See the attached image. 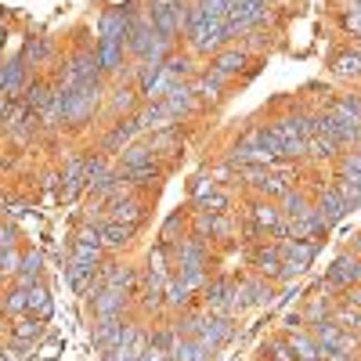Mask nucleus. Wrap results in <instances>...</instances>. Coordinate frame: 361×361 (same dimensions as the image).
I'll return each mask as SVG.
<instances>
[{"label": "nucleus", "mask_w": 361, "mask_h": 361, "mask_svg": "<svg viewBox=\"0 0 361 361\" xmlns=\"http://www.w3.org/2000/svg\"><path fill=\"white\" fill-rule=\"evenodd\" d=\"M29 80H33V66H29L22 54L11 58V62H8V87H4V98H22V90H25Z\"/></svg>", "instance_id": "393cba45"}, {"label": "nucleus", "mask_w": 361, "mask_h": 361, "mask_svg": "<svg viewBox=\"0 0 361 361\" xmlns=\"http://www.w3.org/2000/svg\"><path fill=\"white\" fill-rule=\"evenodd\" d=\"M134 116H137V123H141L145 134H156V130H166V127H177L180 123V119L170 116V109L163 102H141V109Z\"/></svg>", "instance_id": "2eb2a0df"}, {"label": "nucleus", "mask_w": 361, "mask_h": 361, "mask_svg": "<svg viewBox=\"0 0 361 361\" xmlns=\"http://www.w3.org/2000/svg\"><path fill=\"white\" fill-rule=\"evenodd\" d=\"M195 289L185 282V279H180V275H170L166 279V289H163V304L170 307V311H188L192 304H195Z\"/></svg>", "instance_id": "412c9836"}, {"label": "nucleus", "mask_w": 361, "mask_h": 361, "mask_svg": "<svg viewBox=\"0 0 361 361\" xmlns=\"http://www.w3.org/2000/svg\"><path fill=\"white\" fill-rule=\"evenodd\" d=\"M18 264H22V250H0V282L4 279H15L18 275Z\"/></svg>", "instance_id": "a18cd8bd"}, {"label": "nucleus", "mask_w": 361, "mask_h": 361, "mask_svg": "<svg viewBox=\"0 0 361 361\" xmlns=\"http://www.w3.org/2000/svg\"><path fill=\"white\" fill-rule=\"evenodd\" d=\"M156 156H152V148H148V141H130L123 152L116 156V166H141V163H152Z\"/></svg>", "instance_id": "58836bf2"}, {"label": "nucleus", "mask_w": 361, "mask_h": 361, "mask_svg": "<svg viewBox=\"0 0 361 361\" xmlns=\"http://www.w3.org/2000/svg\"><path fill=\"white\" fill-rule=\"evenodd\" d=\"M264 361H267V357H264Z\"/></svg>", "instance_id": "4d7b16f0"}, {"label": "nucleus", "mask_w": 361, "mask_h": 361, "mask_svg": "<svg viewBox=\"0 0 361 361\" xmlns=\"http://www.w3.org/2000/svg\"><path fill=\"white\" fill-rule=\"evenodd\" d=\"M333 311H336V307H333V300H329V296L322 293V296H311V300H307L304 318H307V325H311V322H325V318H333Z\"/></svg>", "instance_id": "79ce46f5"}, {"label": "nucleus", "mask_w": 361, "mask_h": 361, "mask_svg": "<svg viewBox=\"0 0 361 361\" xmlns=\"http://www.w3.org/2000/svg\"><path fill=\"white\" fill-rule=\"evenodd\" d=\"M22 58L29 66H51L54 58H58V44L51 37H33L25 47H22Z\"/></svg>", "instance_id": "a878e982"}, {"label": "nucleus", "mask_w": 361, "mask_h": 361, "mask_svg": "<svg viewBox=\"0 0 361 361\" xmlns=\"http://www.w3.org/2000/svg\"><path fill=\"white\" fill-rule=\"evenodd\" d=\"M94 54H98V66H102L105 80H116L130 62L127 44H116V40H94Z\"/></svg>", "instance_id": "9d476101"}, {"label": "nucleus", "mask_w": 361, "mask_h": 361, "mask_svg": "<svg viewBox=\"0 0 361 361\" xmlns=\"http://www.w3.org/2000/svg\"><path fill=\"white\" fill-rule=\"evenodd\" d=\"M94 275H98V267H87V264H73V260H66V279H69V286H73L80 296L90 293V282H94Z\"/></svg>", "instance_id": "4c0bfd02"}, {"label": "nucleus", "mask_w": 361, "mask_h": 361, "mask_svg": "<svg viewBox=\"0 0 361 361\" xmlns=\"http://www.w3.org/2000/svg\"><path fill=\"white\" fill-rule=\"evenodd\" d=\"M130 304H134V293L112 289V286H105V289H98L94 296H90V311H94V318H123L130 311Z\"/></svg>", "instance_id": "0eeeda50"}, {"label": "nucleus", "mask_w": 361, "mask_h": 361, "mask_svg": "<svg viewBox=\"0 0 361 361\" xmlns=\"http://www.w3.org/2000/svg\"><path fill=\"white\" fill-rule=\"evenodd\" d=\"M343 296H347V304H350V307H361V286H350V289H343Z\"/></svg>", "instance_id": "5fc2aeb1"}, {"label": "nucleus", "mask_w": 361, "mask_h": 361, "mask_svg": "<svg viewBox=\"0 0 361 361\" xmlns=\"http://www.w3.org/2000/svg\"><path fill=\"white\" fill-rule=\"evenodd\" d=\"M322 361H357V354H343V350H322Z\"/></svg>", "instance_id": "864d4df0"}, {"label": "nucleus", "mask_w": 361, "mask_h": 361, "mask_svg": "<svg viewBox=\"0 0 361 361\" xmlns=\"http://www.w3.org/2000/svg\"><path fill=\"white\" fill-rule=\"evenodd\" d=\"M311 209H314V199H307L304 188H289V192L279 199V214H282L286 221H304Z\"/></svg>", "instance_id": "b1692460"}, {"label": "nucleus", "mask_w": 361, "mask_h": 361, "mask_svg": "<svg viewBox=\"0 0 361 361\" xmlns=\"http://www.w3.org/2000/svg\"><path fill=\"white\" fill-rule=\"evenodd\" d=\"M98 282L102 289L112 286V289H127V293H137V282H141V271L127 260H105L98 267Z\"/></svg>", "instance_id": "1a4fd4ad"}, {"label": "nucleus", "mask_w": 361, "mask_h": 361, "mask_svg": "<svg viewBox=\"0 0 361 361\" xmlns=\"http://www.w3.org/2000/svg\"><path fill=\"white\" fill-rule=\"evenodd\" d=\"M314 209H318V214H322L329 224H336V221H343V217L350 214L347 202L336 195V188H333V185H325L322 192H314Z\"/></svg>", "instance_id": "5701e85b"}, {"label": "nucleus", "mask_w": 361, "mask_h": 361, "mask_svg": "<svg viewBox=\"0 0 361 361\" xmlns=\"http://www.w3.org/2000/svg\"><path fill=\"white\" fill-rule=\"evenodd\" d=\"M192 90H195V98H199L202 105H217V102L224 98V90H228V80H221L217 73L202 69V73L192 80Z\"/></svg>", "instance_id": "4be33fe9"}, {"label": "nucleus", "mask_w": 361, "mask_h": 361, "mask_svg": "<svg viewBox=\"0 0 361 361\" xmlns=\"http://www.w3.org/2000/svg\"><path fill=\"white\" fill-rule=\"evenodd\" d=\"M214 357H217V350H209L199 340H185V336H177L166 347V361H214Z\"/></svg>", "instance_id": "aec40b11"}, {"label": "nucleus", "mask_w": 361, "mask_h": 361, "mask_svg": "<svg viewBox=\"0 0 361 361\" xmlns=\"http://www.w3.org/2000/svg\"><path fill=\"white\" fill-rule=\"evenodd\" d=\"M163 105L170 109V116L173 119H192L199 109H202V102L195 98V90H192V83H173L166 94H163Z\"/></svg>", "instance_id": "f8f14e48"}, {"label": "nucleus", "mask_w": 361, "mask_h": 361, "mask_svg": "<svg viewBox=\"0 0 361 361\" xmlns=\"http://www.w3.org/2000/svg\"><path fill=\"white\" fill-rule=\"evenodd\" d=\"M250 264H253L257 275H264V279H271V282H279V275H282L279 243H257V246L250 250Z\"/></svg>", "instance_id": "ddd939ff"}, {"label": "nucleus", "mask_w": 361, "mask_h": 361, "mask_svg": "<svg viewBox=\"0 0 361 361\" xmlns=\"http://www.w3.org/2000/svg\"><path fill=\"white\" fill-rule=\"evenodd\" d=\"M25 293H29V314L40 318V322H47V318H51V311H54V304H51V289L44 286V279H40V282H33Z\"/></svg>", "instance_id": "473e14b6"}, {"label": "nucleus", "mask_w": 361, "mask_h": 361, "mask_svg": "<svg viewBox=\"0 0 361 361\" xmlns=\"http://www.w3.org/2000/svg\"><path fill=\"white\" fill-rule=\"evenodd\" d=\"M145 199L134 192V195H123V199H116V202H109L105 206V217L109 221H123V224H134V228H141V221H145Z\"/></svg>", "instance_id": "4468645a"}, {"label": "nucleus", "mask_w": 361, "mask_h": 361, "mask_svg": "<svg viewBox=\"0 0 361 361\" xmlns=\"http://www.w3.org/2000/svg\"><path fill=\"white\" fill-rule=\"evenodd\" d=\"M333 188H336V195L347 202V209H357L361 206V185H354V180L350 177H333Z\"/></svg>", "instance_id": "37998d69"}, {"label": "nucleus", "mask_w": 361, "mask_h": 361, "mask_svg": "<svg viewBox=\"0 0 361 361\" xmlns=\"http://www.w3.org/2000/svg\"><path fill=\"white\" fill-rule=\"evenodd\" d=\"M333 76H340V80H350V83H361V54L354 51V47H347V51H336L333 54Z\"/></svg>", "instance_id": "bb28decb"}, {"label": "nucleus", "mask_w": 361, "mask_h": 361, "mask_svg": "<svg viewBox=\"0 0 361 361\" xmlns=\"http://www.w3.org/2000/svg\"><path fill=\"white\" fill-rule=\"evenodd\" d=\"M148 148H152L156 159H177V152L185 148V134H180V123H177V127H166V130H156V134H148Z\"/></svg>", "instance_id": "f3484780"}, {"label": "nucleus", "mask_w": 361, "mask_h": 361, "mask_svg": "<svg viewBox=\"0 0 361 361\" xmlns=\"http://www.w3.org/2000/svg\"><path fill=\"white\" fill-rule=\"evenodd\" d=\"M333 322H336L340 329H350V333H357V336H361V307L343 304V307H336V311H333Z\"/></svg>", "instance_id": "c03bdc74"}, {"label": "nucleus", "mask_w": 361, "mask_h": 361, "mask_svg": "<svg viewBox=\"0 0 361 361\" xmlns=\"http://www.w3.org/2000/svg\"><path fill=\"white\" fill-rule=\"evenodd\" d=\"M192 209H206V214H231V192L228 188H209L206 195L192 199Z\"/></svg>", "instance_id": "2f4dec72"}, {"label": "nucleus", "mask_w": 361, "mask_h": 361, "mask_svg": "<svg viewBox=\"0 0 361 361\" xmlns=\"http://www.w3.org/2000/svg\"><path fill=\"white\" fill-rule=\"evenodd\" d=\"M18 246V228L0 221V250H15Z\"/></svg>", "instance_id": "09e8293b"}, {"label": "nucleus", "mask_w": 361, "mask_h": 361, "mask_svg": "<svg viewBox=\"0 0 361 361\" xmlns=\"http://www.w3.org/2000/svg\"><path fill=\"white\" fill-rule=\"evenodd\" d=\"M90 340H94V350L105 357L119 347V340H123V318H94V333H90Z\"/></svg>", "instance_id": "dca6fc26"}, {"label": "nucleus", "mask_w": 361, "mask_h": 361, "mask_svg": "<svg viewBox=\"0 0 361 361\" xmlns=\"http://www.w3.org/2000/svg\"><path fill=\"white\" fill-rule=\"evenodd\" d=\"M141 109V90L134 83H116L105 90V116L109 119H123V116H134Z\"/></svg>", "instance_id": "423d86ee"}, {"label": "nucleus", "mask_w": 361, "mask_h": 361, "mask_svg": "<svg viewBox=\"0 0 361 361\" xmlns=\"http://www.w3.org/2000/svg\"><path fill=\"white\" fill-rule=\"evenodd\" d=\"M275 243H279V253H282V275H279V282H289L296 275H304V271L314 264L318 250H322L318 238H275Z\"/></svg>", "instance_id": "f03ea898"}, {"label": "nucleus", "mask_w": 361, "mask_h": 361, "mask_svg": "<svg viewBox=\"0 0 361 361\" xmlns=\"http://www.w3.org/2000/svg\"><path fill=\"white\" fill-rule=\"evenodd\" d=\"M307 333H311V340H314L322 350H336V343H340V336H343V329H340L333 318H325V322H311Z\"/></svg>", "instance_id": "7c9ffc66"}, {"label": "nucleus", "mask_w": 361, "mask_h": 361, "mask_svg": "<svg viewBox=\"0 0 361 361\" xmlns=\"http://www.w3.org/2000/svg\"><path fill=\"white\" fill-rule=\"evenodd\" d=\"M235 279L231 275H217V279H206V286L199 289V300L209 314H224L228 318V296H231Z\"/></svg>", "instance_id": "9b49d317"}, {"label": "nucleus", "mask_w": 361, "mask_h": 361, "mask_svg": "<svg viewBox=\"0 0 361 361\" xmlns=\"http://www.w3.org/2000/svg\"><path fill=\"white\" fill-rule=\"evenodd\" d=\"M4 314H8V318L29 314V293H25V286H11V289H8V296H4Z\"/></svg>", "instance_id": "a19ab883"}, {"label": "nucleus", "mask_w": 361, "mask_h": 361, "mask_svg": "<svg viewBox=\"0 0 361 361\" xmlns=\"http://www.w3.org/2000/svg\"><path fill=\"white\" fill-rule=\"evenodd\" d=\"M350 286H361V257L357 253H343L333 260V267L325 271L322 293H343Z\"/></svg>", "instance_id": "7ed1b4c3"}, {"label": "nucleus", "mask_w": 361, "mask_h": 361, "mask_svg": "<svg viewBox=\"0 0 361 361\" xmlns=\"http://www.w3.org/2000/svg\"><path fill=\"white\" fill-rule=\"evenodd\" d=\"M66 260H73V264H87V267H102L109 257H105V250H98V246H83V243H73Z\"/></svg>", "instance_id": "ea45409f"}, {"label": "nucleus", "mask_w": 361, "mask_h": 361, "mask_svg": "<svg viewBox=\"0 0 361 361\" xmlns=\"http://www.w3.org/2000/svg\"><path fill=\"white\" fill-rule=\"evenodd\" d=\"M4 87H8V62L0 58V98H4Z\"/></svg>", "instance_id": "6e6d98bb"}, {"label": "nucleus", "mask_w": 361, "mask_h": 361, "mask_svg": "<svg viewBox=\"0 0 361 361\" xmlns=\"http://www.w3.org/2000/svg\"><path fill=\"white\" fill-rule=\"evenodd\" d=\"M134 8H105L98 15V40H116V44H127V33H130V22H134Z\"/></svg>", "instance_id": "6e6552de"}, {"label": "nucleus", "mask_w": 361, "mask_h": 361, "mask_svg": "<svg viewBox=\"0 0 361 361\" xmlns=\"http://www.w3.org/2000/svg\"><path fill=\"white\" fill-rule=\"evenodd\" d=\"M264 354H267V361H296V354H293V347H289V340H286V336L271 340Z\"/></svg>", "instance_id": "49530a36"}, {"label": "nucleus", "mask_w": 361, "mask_h": 361, "mask_svg": "<svg viewBox=\"0 0 361 361\" xmlns=\"http://www.w3.org/2000/svg\"><path fill=\"white\" fill-rule=\"evenodd\" d=\"M300 329H307L304 311H293V314H286V336H289V333H300Z\"/></svg>", "instance_id": "3c124183"}, {"label": "nucleus", "mask_w": 361, "mask_h": 361, "mask_svg": "<svg viewBox=\"0 0 361 361\" xmlns=\"http://www.w3.org/2000/svg\"><path fill=\"white\" fill-rule=\"evenodd\" d=\"M145 130H141V123H137V116H123V119H116V123L102 134V141H98V152H105L109 159L112 156H119L123 148L130 145V141H137Z\"/></svg>", "instance_id": "20e7f679"}, {"label": "nucleus", "mask_w": 361, "mask_h": 361, "mask_svg": "<svg viewBox=\"0 0 361 361\" xmlns=\"http://www.w3.org/2000/svg\"><path fill=\"white\" fill-rule=\"evenodd\" d=\"M137 361H166V350H159V347L148 343V347L141 350V357H137Z\"/></svg>", "instance_id": "603ef678"}, {"label": "nucleus", "mask_w": 361, "mask_h": 361, "mask_svg": "<svg viewBox=\"0 0 361 361\" xmlns=\"http://www.w3.org/2000/svg\"><path fill=\"white\" fill-rule=\"evenodd\" d=\"M340 152H343V148L333 137H325V134L307 137V159H314V163H336Z\"/></svg>", "instance_id": "72a5a7b5"}, {"label": "nucleus", "mask_w": 361, "mask_h": 361, "mask_svg": "<svg viewBox=\"0 0 361 361\" xmlns=\"http://www.w3.org/2000/svg\"><path fill=\"white\" fill-rule=\"evenodd\" d=\"M40 336H44V322L40 318H25V314L15 318V325H11V340L15 343H37Z\"/></svg>", "instance_id": "e433bc0d"}, {"label": "nucleus", "mask_w": 361, "mask_h": 361, "mask_svg": "<svg viewBox=\"0 0 361 361\" xmlns=\"http://www.w3.org/2000/svg\"><path fill=\"white\" fill-rule=\"evenodd\" d=\"M98 231H102V243H105V250H112V253H123V250L134 243V235H137V228H134V224L109 221V217L98 224Z\"/></svg>", "instance_id": "a211bd4d"}, {"label": "nucleus", "mask_w": 361, "mask_h": 361, "mask_svg": "<svg viewBox=\"0 0 361 361\" xmlns=\"http://www.w3.org/2000/svg\"><path fill=\"white\" fill-rule=\"evenodd\" d=\"M343 29H347V33H354V37H361V8H347Z\"/></svg>", "instance_id": "8fccbe9b"}, {"label": "nucleus", "mask_w": 361, "mask_h": 361, "mask_svg": "<svg viewBox=\"0 0 361 361\" xmlns=\"http://www.w3.org/2000/svg\"><path fill=\"white\" fill-rule=\"evenodd\" d=\"M40 275H44V257L37 253V250H22V264H18V275H15V286H33V282H40Z\"/></svg>", "instance_id": "c756f323"}, {"label": "nucleus", "mask_w": 361, "mask_h": 361, "mask_svg": "<svg viewBox=\"0 0 361 361\" xmlns=\"http://www.w3.org/2000/svg\"><path fill=\"white\" fill-rule=\"evenodd\" d=\"M243 145L257 148V152H264L267 159H279V141L271 137V130H267V127H250V130L243 134Z\"/></svg>", "instance_id": "f704fd0d"}, {"label": "nucleus", "mask_w": 361, "mask_h": 361, "mask_svg": "<svg viewBox=\"0 0 361 361\" xmlns=\"http://www.w3.org/2000/svg\"><path fill=\"white\" fill-rule=\"evenodd\" d=\"M243 286H246V296H250V307H267L271 300H275V282L257 275V271L243 279Z\"/></svg>", "instance_id": "cd10ccee"}, {"label": "nucleus", "mask_w": 361, "mask_h": 361, "mask_svg": "<svg viewBox=\"0 0 361 361\" xmlns=\"http://www.w3.org/2000/svg\"><path fill=\"white\" fill-rule=\"evenodd\" d=\"M51 90H54V80H47V76H33V80H29L25 83V90H22V105L29 109V112H44L47 105H51Z\"/></svg>", "instance_id": "6ab92c4d"}, {"label": "nucleus", "mask_w": 361, "mask_h": 361, "mask_svg": "<svg viewBox=\"0 0 361 361\" xmlns=\"http://www.w3.org/2000/svg\"><path fill=\"white\" fill-rule=\"evenodd\" d=\"M73 243H83V246H98V250H105L98 224H80V228H76V235H73Z\"/></svg>", "instance_id": "de8ad7c7"}, {"label": "nucleus", "mask_w": 361, "mask_h": 361, "mask_svg": "<svg viewBox=\"0 0 361 361\" xmlns=\"http://www.w3.org/2000/svg\"><path fill=\"white\" fill-rule=\"evenodd\" d=\"M286 340H289V347H293L296 361H322V347L311 340L307 329H300V333H289Z\"/></svg>", "instance_id": "c9c22d12"}, {"label": "nucleus", "mask_w": 361, "mask_h": 361, "mask_svg": "<svg viewBox=\"0 0 361 361\" xmlns=\"http://www.w3.org/2000/svg\"><path fill=\"white\" fill-rule=\"evenodd\" d=\"M180 238H188V214H170L166 221H163V228H159V246H166V250H173Z\"/></svg>", "instance_id": "c85d7f7f"}, {"label": "nucleus", "mask_w": 361, "mask_h": 361, "mask_svg": "<svg viewBox=\"0 0 361 361\" xmlns=\"http://www.w3.org/2000/svg\"><path fill=\"white\" fill-rule=\"evenodd\" d=\"M105 80L83 83L76 90H69L66 98V130H83L87 123H94V116L105 109Z\"/></svg>", "instance_id": "f257e3e1"}, {"label": "nucleus", "mask_w": 361, "mask_h": 361, "mask_svg": "<svg viewBox=\"0 0 361 361\" xmlns=\"http://www.w3.org/2000/svg\"><path fill=\"white\" fill-rule=\"evenodd\" d=\"M250 58H253V54H250L243 44H228V47H221L214 58H209V66H206V69H209V73H217L221 80H228V83H231L238 73H246Z\"/></svg>", "instance_id": "39448f33"}]
</instances>
